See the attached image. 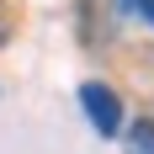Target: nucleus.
Instances as JSON below:
<instances>
[{"label": "nucleus", "instance_id": "obj_1", "mask_svg": "<svg viewBox=\"0 0 154 154\" xmlns=\"http://www.w3.org/2000/svg\"><path fill=\"white\" fill-rule=\"evenodd\" d=\"M80 106H85V117H91V128L101 133V138H117V133L128 128L122 96L112 91L106 80H85V85H80Z\"/></svg>", "mask_w": 154, "mask_h": 154}, {"label": "nucleus", "instance_id": "obj_2", "mask_svg": "<svg viewBox=\"0 0 154 154\" xmlns=\"http://www.w3.org/2000/svg\"><path fill=\"white\" fill-rule=\"evenodd\" d=\"M128 154H154V117H138L133 128H122Z\"/></svg>", "mask_w": 154, "mask_h": 154}, {"label": "nucleus", "instance_id": "obj_3", "mask_svg": "<svg viewBox=\"0 0 154 154\" xmlns=\"http://www.w3.org/2000/svg\"><path fill=\"white\" fill-rule=\"evenodd\" d=\"M112 5H117V11H133V16H143V21L154 27V0H112Z\"/></svg>", "mask_w": 154, "mask_h": 154}, {"label": "nucleus", "instance_id": "obj_4", "mask_svg": "<svg viewBox=\"0 0 154 154\" xmlns=\"http://www.w3.org/2000/svg\"><path fill=\"white\" fill-rule=\"evenodd\" d=\"M0 43H11V11H5V0H0Z\"/></svg>", "mask_w": 154, "mask_h": 154}, {"label": "nucleus", "instance_id": "obj_5", "mask_svg": "<svg viewBox=\"0 0 154 154\" xmlns=\"http://www.w3.org/2000/svg\"><path fill=\"white\" fill-rule=\"evenodd\" d=\"M149 117H154V112H149Z\"/></svg>", "mask_w": 154, "mask_h": 154}]
</instances>
